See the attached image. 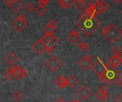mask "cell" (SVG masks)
I'll list each match as a JSON object with an SVG mask.
<instances>
[{"mask_svg":"<svg viewBox=\"0 0 122 102\" xmlns=\"http://www.w3.org/2000/svg\"><path fill=\"white\" fill-rule=\"evenodd\" d=\"M76 24L84 34H86V35L89 36L97 29L100 26L101 22L96 17V16L89 14L85 9L81 14Z\"/></svg>","mask_w":122,"mask_h":102,"instance_id":"obj_1","label":"cell"},{"mask_svg":"<svg viewBox=\"0 0 122 102\" xmlns=\"http://www.w3.org/2000/svg\"><path fill=\"white\" fill-rule=\"evenodd\" d=\"M102 34L111 43L116 42L122 35V31L115 24H112L105 26L102 30Z\"/></svg>","mask_w":122,"mask_h":102,"instance_id":"obj_2","label":"cell"},{"mask_svg":"<svg viewBox=\"0 0 122 102\" xmlns=\"http://www.w3.org/2000/svg\"><path fill=\"white\" fill-rule=\"evenodd\" d=\"M41 39L48 47L47 49L48 53L51 54L53 51V49L57 44L59 41V39L56 37L53 33H45Z\"/></svg>","mask_w":122,"mask_h":102,"instance_id":"obj_3","label":"cell"},{"mask_svg":"<svg viewBox=\"0 0 122 102\" xmlns=\"http://www.w3.org/2000/svg\"><path fill=\"white\" fill-rule=\"evenodd\" d=\"M26 17L23 14H19L13 21L11 23V26L18 32H21L26 26Z\"/></svg>","mask_w":122,"mask_h":102,"instance_id":"obj_4","label":"cell"},{"mask_svg":"<svg viewBox=\"0 0 122 102\" xmlns=\"http://www.w3.org/2000/svg\"><path fill=\"white\" fill-rule=\"evenodd\" d=\"M45 64L50 71L54 72L56 71L59 69H60V67L62 65V63L57 56H52L49 59H48L46 61Z\"/></svg>","mask_w":122,"mask_h":102,"instance_id":"obj_5","label":"cell"},{"mask_svg":"<svg viewBox=\"0 0 122 102\" xmlns=\"http://www.w3.org/2000/svg\"><path fill=\"white\" fill-rule=\"evenodd\" d=\"M107 76L108 78V84L112 85L116 82V81L121 77V73L116 69V68H112V69H107Z\"/></svg>","mask_w":122,"mask_h":102,"instance_id":"obj_6","label":"cell"},{"mask_svg":"<svg viewBox=\"0 0 122 102\" xmlns=\"http://www.w3.org/2000/svg\"><path fill=\"white\" fill-rule=\"evenodd\" d=\"M97 61L92 66V70L98 76H99L101 74H102L104 71H106V69L108 68L107 66H106L104 62H102V61L99 58V56L97 57Z\"/></svg>","mask_w":122,"mask_h":102,"instance_id":"obj_7","label":"cell"},{"mask_svg":"<svg viewBox=\"0 0 122 102\" xmlns=\"http://www.w3.org/2000/svg\"><path fill=\"white\" fill-rule=\"evenodd\" d=\"M33 49L38 54H42L44 51H47V46L46 44L44 42L42 39H39L37 41H36L33 46Z\"/></svg>","mask_w":122,"mask_h":102,"instance_id":"obj_8","label":"cell"},{"mask_svg":"<svg viewBox=\"0 0 122 102\" xmlns=\"http://www.w3.org/2000/svg\"><path fill=\"white\" fill-rule=\"evenodd\" d=\"M92 94V92L86 85L82 86L77 92V95L84 101H86V99H88L91 97Z\"/></svg>","mask_w":122,"mask_h":102,"instance_id":"obj_9","label":"cell"},{"mask_svg":"<svg viewBox=\"0 0 122 102\" xmlns=\"http://www.w3.org/2000/svg\"><path fill=\"white\" fill-rule=\"evenodd\" d=\"M26 75H27L26 71L24 69H23L21 66H20L19 65L16 66V69L13 73V77L17 81H19L21 79L24 78Z\"/></svg>","mask_w":122,"mask_h":102,"instance_id":"obj_10","label":"cell"},{"mask_svg":"<svg viewBox=\"0 0 122 102\" xmlns=\"http://www.w3.org/2000/svg\"><path fill=\"white\" fill-rule=\"evenodd\" d=\"M56 86L62 89H64L66 88L67 86H68V82H67V79L63 76V75H59L56 77V79H55V82H54Z\"/></svg>","mask_w":122,"mask_h":102,"instance_id":"obj_11","label":"cell"},{"mask_svg":"<svg viewBox=\"0 0 122 102\" xmlns=\"http://www.w3.org/2000/svg\"><path fill=\"white\" fill-rule=\"evenodd\" d=\"M78 64L84 71H87L90 67H92V61L88 59L86 56H84L82 57V59H81V60L79 61Z\"/></svg>","mask_w":122,"mask_h":102,"instance_id":"obj_12","label":"cell"},{"mask_svg":"<svg viewBox=\"0 0 122 102\" xmlns=\"http://www.w3.org/2000/svg\"><path fill=\"white\" fill-rule=\"evenodd\" d=\"M67 39H68V40L71 43V44H76L79 41V39H80V35H79V33L78 32V31L76 30V29H73L71 32H70V34H69V35L68 36V37H67Z\"/></svg>","mask_w":122,"mask_h":102,"instance_id":"obj_13","label":"cell"},{"mask_svg":"<svg viewBox=\"0 0 122 102\" xmlns=\"http://www.w3.org/2000/svg\"><path fill=\"white\" fill-rule=\"evenodd\" d=\"M9 6L12 11H14V13H18L21 10L23 5L19 0H13L11 4Z\"/></svg>","mask_w":122,"mask_h":102,"instance_id":"obj_14","label":"cell"},{"mask_svg":"<svg viewBox=\"0 0 122 102\" xmlns=\"http://www.w3.org/2000/svg\"><path fill=\"white\" fill-rule=\"evenodd\" d=\"M96 8H97V10L98 11V12L100 14V13L106 12L109 9V5L107 1L102 0V1H99L98 5L96 6Z\"/></svg>","mask_w":122,"mask_h":102,"instance_id":"obj_15","label":"cell"},{"mask_svg":"<svg viewBox=\"0 0 122 102\" xmlns=\"http://www.w3.org/2000/svg\"><path fill=\"white\" fill-rule=\"evenodd\" d=\"M5 61L9 63L10 65L14 64V63H16L18 60V57L16 56V54L14 52H9L4 58Z\"/></svg>","mask_w":122,"mask_h":102,"instance_id":"obj_16","label":"cell"},{"mask_svg":"<svg viewBox=\"0 0 122 102\" xmlns=\"http://www.w3.org/2000/svg\"><path fill=\"white\" fill-rule=\"evenodd\" d=\"M95 97L100 102L107 101L109 99V94H106L103 91L99 89V90L95 94Z\"/></svg>","mask_w":122,"mask_h":102,"instance_id":"obj_17","label":"cell"},{"mask_svg":"<svg viewBox=\"0 0 122 102\" xmlns=\"http://www.w3.org/2000/svg\"><path fill=\"white\" fill-rule=\"evenodd\" d=\"M122 62V60H120L117 56L114 55L112 57H111L109 60V65L112 68H117L121 63Z\"/></svg>","mask_w":122,"mask_h":102,"instance_id":"obj_18","label":"cell"},{"mask_svg":"<svg viewBox=\"0 0 122 102\" xmlns=\"http://www.w3.org/2000/svg\"><path fill=\"white\" fill-rule=\"evenodd\" d=\"M75 0H58V4L60 7L63 9H68L74 3Z\"/></svg>","mask_w":122,"mask_h":102,"instance_id":"obj_19","label":"cell"},{"mask_svg":"<svg viewBox=\"0 0 122 102\" xmlns=\"http://www.w3.org/2000/svg\"><path fill=\"white\" fill-rule=\"evenodd\" d=\"M67 82H68V86L69 87H71V88L76 87L79 84L78 79L72 74L70 75V76L67 79Z\"/></svg>","mask_w":122,"mask_h":102,"instance_id":"obj_20","label":"cell"},{"mask_svg":"<svg viewBox=\"0 0 122 102\" xmlns=\"http://www.w3.org/2000/svg\"><path fill=\"white\" fill-rule=\"evenodd\" d=\"M86 11L89 14L93 15V16H97V15H98V14H99V13L98 12V11L97 10L96 6H94V5H89V6L86 9Z\"/></svg>","mask_w":122,"mask_h":102,"instance_id":"obj_21","label":"cell"},{"mask_svg":"<svg viewBox=\"0 0 122 102\" xmlns=\"http://www.w3.org/2000/svg\"><path fill=\"white\" fill-rule=\"evenodd\" d=\"M46 11V9L45 8L44 6H42V5H39L36 9V13L37 14V15L40 16H42L45 14Z\"/></svg>","mask_w":122,"mask_h":102,"instance_id":"obj_22","label":"cell"},{"mask_svg":"<svg viewBox=\"0 0 122 102\" xmlns=\"http://www.w3.org/2000/svg\"><path fill=\"white\" fill-rule=\"evenodd\" d=\"M78 46H79V48L81 49V50H82L83 51H87L89 49V45L86 43V42H84V41H80L79 44H78Z\"/></svg>","mask_w":122,"mask_h":102,"instance_id":"obj_23","label":"cell"},{"mask_svg":"<svg viewBox=\"0 0 122 102\" xmlns=\"http://www.w3.org/2000/svg\"><path fill=\"white\" fill-rule=\"evenodd\" d=\"M12 97H13V98H14V99L15 101H20L22 99V97H23V94L19 91H15L13 93Z\"/></svg>","mask_w":122,"mask_h":102,"instance_id":"obj_24","label":"cell"},{"mask_svg":"<svg viewBox=\"0 0 122 102\" xmlns=\"http://www.w3.org/2000/svg\"><path fill=\"white\" fill-rule=\"evenodd\" d=\"M74 3L79 10H81L85 6V0H76Z\"/></svg>","mask_w":122,"mask_h":102,"instance_id":"obj_25","label":"cell"},{"mask_svg":"<svg viewBox=\"0 0 122 102\" xmlns=\"http://www.w3.org/2000/svg\"><path fill=\"white\" fill-rule=\"evenodd\" d=\"M12 77H13V74L11 72H10L9 71H8V70L6 72H4V74H3V78L6 81L10 80Z\"/></svg>","mask_w":122,"mask_h":102,"instance_id":"obj_26","label":"cell"},{"mask_svg":"<svg viewBox=\"0 0 122 102\" xmlns=\"http://www.w3.org/2000/svg\"><path fill=\"white\" fill-rule=\"evenodd\" d=\"M43 31H44V33H54L55 31V29H53L51 26H50L49 24H47L46 26L44 27Z\"/></svg>","mask_w":122,"mask_h":102,"instance_id":"obj_27","label":"cell"},{"mask_svg":"<svg viewBox=\"0 0 122 102\" xmlns=\"http://www.w3.org/2000/svg\"><path fill=\"white\" fill-rule=\"evenodd\" d=\"M34 9V4H33L32 3H31V2L26 4V6H25V9H26V11L27 12H31V11H33Z\"/></svg>","mask_w":122,"mask_h":102,"instance_id":"obj_28","label":"cell"},{"mask_svg":"<svg viewBox=\"0 0 122 102\" xmlns=\"http://www.w3.org/2000/svg\"><path fill=\"white\" fill-rule=\"evenodd\" d=\"M47 24H49L50 26H51L53 29H56V28L57 27V22L55 21V20H51Z\"/></svg>","mask_w":122,"mask_h":102,"instance_id":"obj_29","label":"cell"},{"mask_svg":"<svg viewBox=\"0 0 122 102\" xmlns=\"http://www.w3.org/2000/svg\"><path fill=\"white\" fill-rule=\"evenodd\" d=\"M49 3V0H39L38 1V4L39 5H42V6H46Z\"/></svg>","mask_w":122,"mask_h":102,"instance_id":"obj_30","label":"cell"},{"mask_svg":"<svg viewBox=\"0 0 122 102\" xmlns=\"http://www.w3.org/2000/svg\"><path fill=\"white\" fill-rule=\"evenodd\" d=\"M115 84L118 86V87H122V79L121 78H119V79H118L117 81H116V82H115Z\"/></svg>","mask_w":122,"mask_h":102,"instance_id":"obj_31","label":"cell"},{"mask_svg":"<svg viewBox=\"0 0 122 102\" xmlns=\"http://www.w3.org/2000/svg\"><path fill=\"white\" fill-rule=\"evenodd\" d=\"M121 51L120 49H119V47H117V46H114L113 49H112V52H113V54H117L118 51Z\"/></svg>","mask_w":122,"mask_h":102,"instance_id":"obj_32","label":"cell"},{"mask_svg":"<svg viewBox=\"0 0 122 102\" xmlns=\"http://www.w3.org/2000/svg\"><path fill=\"white\" fill-rule=\"evenodd\" d=\"M114 55H115V56H117L120 59V60H122V52L121 51H118V52H117V54H115Z\"/></svg>","mask_w":122,"mask_h":102,"instance_id":"obj_33","label":"cell"},{"mask_svg":"<svg viewBox=\"0 0 122 102\" xmlns=\"http://www.w3.org/2000/svg\"><path fill=\"white\" fill-rule=\"evenodd\" d=\"M116 102H122V92L117 97L116 99Z\"/></svg>","mask_w":122,"mask_h":102,"instance_id":"obj_34","label":"cell"},{"mask_svg":"<svg viewBox=\"0 0 122 102\" xmlns=\"http://www.w3.org/2000/svg\"><path fill=\"white\" fill-rule=\"evenodd\" d=\"M4 1V2L6 4H7V5H10L11 4V2H12V1L13 0H3Z\"/></svg>","mask_w":122,"mask_h":102,"instance_id":"obj_35","label":"cell"},{"mask_svg":"<svg viewBox=\"0 0 122 102\" xmlns=\"http://www.w3.org/2000/svg\"><path fill=\"white\" fill-rule=\"evenodd\" d=\"M56 102H64V100L63 99V98H61V97H59V98L56 99Z\"/></svg>","mask_w":122,"mask_h":102,"instance_id":"obj_36","label":"cell"},{"mask_svg":"<svg viewBox=\"0 0 122 102\" xmlns=\"http://www.w3.org/2000/svg\"><path fill=\"white\" fill-rule=\"evenodd\" d=\"M122 1V0H113V1L116 4H119Z\"/></svg>","mask_w":122,"mask_h":102,"instance_id":"obj_37","label":"cell"},{"mask_svg":"<svg viewBox=\"0 0 122 102\" xmlns=\"http://www.w3.org/2000/svg\"><path fill=\"white\" fill-rule=\"evenodd\" d=\"M72 102H81L79 99H74L73 101H72Z\"/></svg>","mask_w":122,"mask_h":102,"instance_id":"obj_38","label":"cell"},{"mask_svg":"<svg viewBox=\"0 0 122 102\" xmlns=\"http://www.w3.org/2000/svg\"><path fill=\"white\" fill-rule=\"evenodd\" d=\"M121 14H122V10H121Z\"/></svg>","mask_w":122,"mask_h":102,"instance_id":"obj_39","label":"cell"},{"mask_svg":"<svg viewBox=\"0 0 122 102\" xmlns=\"http://www.w3.org/2000/svg\"></svg>","mask_w":122,"mask_h":102,"instance_id":"obj_40","label":"cell"},{"mask_svg":"<svg viewBox=\"0 0 122 102\" xmlns=\"http://www.w3.org/2000/svg\"><path fill=\"white\" fill-rule=\"evenodd\" d=\"M75 1H76V0H75Z\"/></svg>","mask_w":122,"mask_h":102,"instance_id":"obj_41","label":"cell"}]
</instances>
